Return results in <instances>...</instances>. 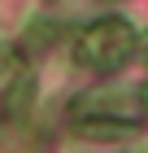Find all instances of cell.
I'll return each instance as SVG.
<instances>
[{"label": "cell", "instance_id": "cell-6", "mask_svg": "<svg viewBox=\"0 0 148 153\" xmlns=\"http://www.w3.org/2000/svg\"><path fill=\"white\" fill-rule=\"evenodd\" d=\"M139 96H144V105H148V83H144V88H139Z\"/></svg>", "mask_w": 148, "mask_h": 153}, {"label": "cell", "instance_id": "cell-1", "mask_svg": "<svg viewBox=\"0 0 148 153\" xmlns=\"http://www.w3.org/2000/svg\"><path fill=\"white\" fill-rule=\"evenodd\" d=\"M131 53H135V31H131L122 18H105V22H96L87 35L79 39V66L100 70V74L118 70Z\"/></svg>", "mask_w": 148, "mask_h": 153}, {"label": "cell", "instance_id": "cell-7", "mask_svg": "<svg viewBox=\"0 0 148 153\" xmlns=\"http://www.w3.org/2000/svg\"><path fill=\"white\" fill-rule=\"evenodd\" d=\"M105 4H118V0H105Z\"/></svg>", "mask_w": 148, "mask_h": 153}, {"label": "cell", "instance_id": "cell-4", "mask_svg": "<svg viewBox=\"0 0 148 153\" xmlns=\"http://www.w3.org/2000/svg\"><path fill=\"white\" fill-rule=\"evenodd\" d=\"M79 136H87V140H118V136H135V123H118V118H79Z\"/></svg>", "mask_w": 148, "mask_h": 153}, {"label": "cell", "instance_id": "cell-2", "mask_svg": "<svg viewBox=\"0 0 148 153\" xmlns=\"http://www.w3.org/2000/svg\"><path fill=\"white\" fill-rule=\"evenodd\" d=\"M135 101L139 92L131 88H118V83H100L74 101V114L79 118H122V123H135Z\"/></svg>", "mask_w": 148, "mask_h": 153}, {"label": "cell", "instance_id": "cell-5", "mask_svg": "<svg viewBox=\"0 0 148 153\" xmlns=\"http://www.w3.org/2000/svg\"><path fill=\"white\" fill-rule=\"evenodd\" d=\"M135 44H144V48H139V53H144V61H148V35H144V39H135Z\"/></svg>", "mask_w": 148, "mask_h": 153}, {"label": "cell", "instance_id": "cell-3", "mask_svg": "<svg viewBox=\"0 0 148 153\" xmlns=\"http://www.w3.org/2000/svg\"><path fill=\"white\" fill-rule=\"evenodd\" d=\"M31 105H35V74H31V70H18V74L9 79V88H4L0 109H4V118L22 123V118L31 114Z\"/></svg>", "mask_w": 148, "mask_h": 153}]
</instances>
